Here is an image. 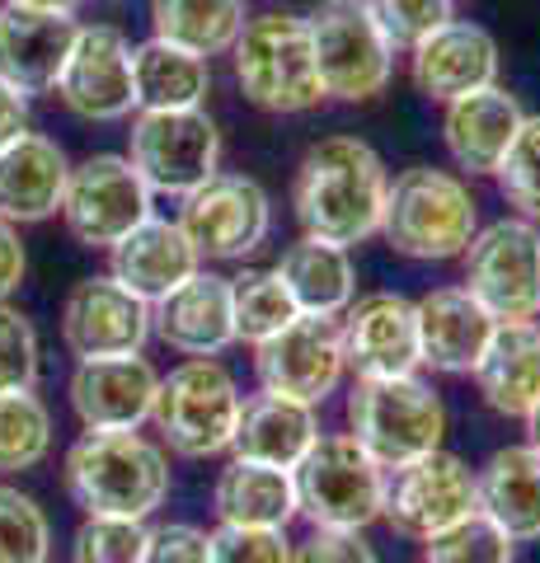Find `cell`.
Masks as SVG:
<instances>
[{
    "instance_id": "22",
    "label": "cell",
    "mask_w": 540,
    "mask_h": 563,
    "mask_svg": "<svg viewBox=\"0 0 540 563\" xmlns=\"http://www.w3.org/2000/svg\"><path fill=\"white\" fill-rule=\"evenodd\" d=\"M414 324L418 366H428L438 376H470L498 320L465 287H432L414 301Z\"/></svg>"
},
{
    "instance_id": "24",
    "label": "cell",
    "mask_w": 540,
    "mask_h": 563,
    "mask_svg": "<svg viewBox=\"0 0 540 563\" xmlns=\"http://www.w3.org/2000/svg\"><path fill=\"white\" fill-rule=\"evenodd\" d=\"M76 38V14H33L0 5V80L10 90L52 95L62 76V62Z\"/></svg>"
},
{
    "instance_id": "18",
    "label": "cell",
    "mask_w": 540,
    "mask_h": 563,
    "mask_svg": "<svg viewBox=\"0 0 540 563\" xmlns=\"http://www.w3.org/2000/svg\"><path fill=\"white\" fill-rule=\"evenodd\" d=\"M498 70H503L498 38L484 24H470V20H447L423 43L409 47L414 90L428 103H442V109L451 99L484 90V85H498Z\"/></svg>"
},
{
    "instance_id": "20",
    "label": "cell",
    "mask_w": 540,
    "mask_h": 563,
    "mask_svg": "<svg viewBox=\"0 0 540 563\" xmlns=\"http://www.w3.org/2000/svg\"><path fill=\"white\" fill-rule=\"evenodd\" d=\"M151 339H161L179 357H221L235 347L231 320V277L198 268L169 296L151 306Z\"/></svg>"
},
{
    "instance_id": "26",
    "label": "cell",
    "mask_w": 540,
    "mask_h": 563,
    "mask_svg": "<svg viewBox=\"0 0 540 563\" xmlns=\"http://www.w3.org/2000/svg\"><path fill=\"white\" fill-rule=\"evenodd\" d=\"M202 268L198 250L179 231V221L169 217H146L132 235H123L109 250V277L123 282L132 296H142L146 306H155L161 296H169L179 282H188Z\"/></svg>"
},
{
    "instance_id": "34",
    "label": "cell",
    "mask_w": 540,
    "mask_h": 563,
    "mask_svg": "<svg viewBox=\"0 0 540 563\" xmlns=\"http://www.w3.org/2000/svg\"><path fill=\"white\" fill-rule=\"evenodd\" d=\"M52 455V409L33 395H0V474L38 470Z\"/></svg>"
},
{
    "instance_id": "5",
    "label": "cell",
    "mask_w": 540,
    "mask_h": 563,
    "mask_svg": "<svg viewBox=\"0 0 540 563\" xmlns=\"http://www.w3.org/2000/svg\"><path fill=\"white\" fill-rule=\"evenodd\" d=\"M343 418H348L343 432L353 437L381 470L409 465L418 455L438 451L447 442V428H451L442 390L418 372L353 380Z\"/></svg>"
},
{
    "instance_id": "42",
    "label": "cell",
    "mask_w": 540,
    "mask_h": 563,
    "mask_svg": "<svg viewBox=\"0 0 540 563\" xmlns=\"http://www.w3.org/2000/svg\"><path fill=\"white\" fill-rule=\"evenodd\" d=\"M142 563H212V544H207V531L194 521H161L146 526Z\"/></svg>"
},
{
    "instance_id": "2",
    "label": "cell",
    "mask_w": 540,
    "mask_h": 563,
    "mask_svg": "<svg viewBox=\"0 0 540 563\" xmlns=\"http://www.w3.org/2000/svg\"><path fill=\"white\" fill-rule=\"evenodd\" d=\"M62 479L85 517L146 521L169 498V455L142 432H80Z\"/></svg>"
},
{
    "instance_id": "39",
    "label": "cell",
    "mask_w": 540,
    "mask_h": 563,
    "mask_svg": "<svg viewBox=\"0 0 540 563\" xmlns=\"http://www.w3.org/2000/svg\"><path fill=\"white\" fill-rule=\"evenodd\" d=\"M43 372V343L38 329L24 310H14L10 301L0 306V395H20L33 390Z\"/></svg>"
},
{
    "instance_id": "41",
    "label": "cell",
    "mask_w": 540,
    "mask_h": 563,
    "mask_svg": "<svg viewBox=\"0 0 540 563\" xmlns=\"http://www.w3.org/2000/svg\"><path fill=\"white\" fill-rule=\"evenodd\" d=\"M212 563H291L287 531H254V526H217L207 531Z\"/></svg>"
},
{
    "instance_id": "28",
    "label": "cell",
    "mask_w": 540,
    "mask_h": 563,
    "mask_svg": "<svg viewBox=\"0 0 540 563\" xmlns=\"http://www.w3.org/2000/svg\"><path fill=\"white\" fill-rule=\"evenodd\" d=\"M316 437H320V418L310 404L254 390V395L240 399L231 455L258 461V465H277V470H296L301 455L316 446Z\"/></svg>"
},
{
    "instance_id": "48",
    "label": "cell",
    "mask_w": 540,
    "mask_h": 563,
    "mask_svg": "<svg viewBox=\"0 0 540 563\" xmlns=\"http://www.w3.org/2000/svg\"><path fill=\"white\" fill-rule=\"evenodd\" d=\"M536 329H540V314H536Z\"/></svg>"
},
{
    "instance_id": "45",
    "label": "cell",
    "mask_w": 540,
    "mask_h": 563,
    "mask_svg": "<svg viewBox=\"0 0 540 563\" xmlns=\"http://www.w3.org/2000/svg\"><path fill=\"white\" fill-rule=\"evenodd\" d=\"M24 132H29V99L0 80V146H10Z\"/></svg>"
},
{
    "instance_id": "32",
    "label": "cell",
    "mask_w": 540,
    "mask_h": 563,
    "mask_svg": "<svg viewBox=\"0 0 540 563\" xmlns=\"http://www.w3.org/2000/svg\"><path fill=\"white\" fill-rule=\"evenodd\" d=\"M245 20V0H151V38L188 47L207 62L231 52Z\"/></svg>"
},
{
    "instance_id": "47",
    "label": "cell",
    "mask_w": 540,
    "mask_h": 563,
    "mask_svg": "<svg viewBox=\"0 0 540 563\" xmlns=\"http://www.w3.org/2000/svg\"><path fill=\"white\" fill-rule=\"evenodd\" d=\"M521 422H527V442H531V446H540V399H536V409H531L527 418H521Z\"/></svg>"
},
{
    "instance_id": "7",
    "label": "cell",
    "mask_w": 540,
    "mask_h": 563,
    "mask_svg": "<svg viewBox=\"0 0 540 563\" xmlns=\"http://www.w3.org/2000/svg\"><path fill=\"white\" fill-rule=\"evenodd\" d=\"M296 512L320 531H367L381 521L386 470L362 451L348 432H320L316 446L291 470Z\"/></svg>"
},
{
    "instance_id": "4",
    "label": "cell",
    "mask_w": 540,
    "mask_h": 563,
    "mask_svg": "<svg viewBox=\"0 0 540 563\" xmlns=\"http://www.w3.org/2000/svg\"><path fill=\"white\" fill-rule=\"evenodd\" d=\"M231 76L245 103L273 118H296L324 103L306 14H291V10L250 14L240 38L231 43Z\"/></svg>"
},
{
    "instance_id": "25",
    "label": "cell",
    "mask_w": 540,
    "mask_h": 563,
    "mask_svg": "<svg viewBox=\"0 0 540 563\" xmlns=\"http://www.w3.org/2000/svg\"><path fill=\"white\" fill-rule=\"evenodd\" d=\"M475 395L498 418H527L540 399V329L536 320L494 324L489 343H484L475 372Z\"/></svg>"
},
{
    "instance_id": "30",
    "label": "cell",
    "mask_w": 540,
    "mask_h": 563,
    "mask_svg": "<svg viewBox=\"0 0 540 563\" xmlns=\"http://www.w3.org/2000/svg\"><path fill=\"white\" fill-rule=\"evenodd\" d=\"M273 273L283 277V287L291 291L296 314L339 320V314L357 301V268H353V254H348L343 244L301 235L283 250V258L273 263Z\"/></svg>"
},
{
    "instance_id": "12",
    "label": "cell",
    "mask_w": 540,
    "mask_h": 563,
    "mask_svg": "<svg viewBox=\"0 0 540 563\" xmlns=\"http://www.w3.org/2000/svg\"><path fill=\"white\" fill-rule=\"evenodd\" d=\"M151 202H155V192L142 184V174L132 169L128 155L99 151V155H85L80 165H71L57 217L76 244L109 254L118 240L132 235L146 217H155Z\"/></svg>"
},
{
    "instance_id": "19",
    "label": "cell",
    "mask_w": 540,
    "mask_h": 563,
    "mask_svg": "<svg viewBox=\"0 0 540 563\" xmlns=\"http://www.w3.org/2000/svg\"><path fill=\"white\" fill-rule=\"evenodd\" d=\"M343 357L357 380L418 372V324L414 301L399 291H367L339 314Z\"/></svg>"
},
{
    "instance_id": "9",
    "label": "cell",
    "mask_w": 540,
    "mask_h": 563,
    "mask_svg": "<svg viewBox=\"0 0 540 563\" xmlns=\"http://www.w3.org/2000/svg\"><path fill=\"white\" fill-rule=\"evenodd\" d=\"M461 287L498 324L540 314V225L527 217H498L480 225L461 254Z\"/></svg>"
},
{
    "instance_id": "6",
    "label": "cell",
    "mask_w": 540,
    "mask_h": 563,
    "mask_svg": "<svg viewBox=\"0 0 540 563\" xmlns=\"http://www.w3.org/2000/svg\"><path fill=\"white\" fill-rule=\"evenodd\" d=\"M240 380L221 357H184L161 376L151 422L161 446L184 461H212L231 451L235 418H240Z\"/></svg>"
},
{
    "instance_id": "27",
    "label": "cell",
    "mask_w": 540,
    "mask_h": 563,
    "mask_svg": "<svg viewBox=\"0 0 540 563\" xmlns=\"http://www.w3.org/2000/svg\"><path fill=\"white\" fill-rule=\"evenodd\" d=\"M475 507L494 517L513 544L540 540V446L513 442L475 465Z\"/></svg>"
},
{
    "instance_id": "31",
    "label": "cell",
    "mask_w": 540,
    "mask_h": 563,
    "mask_svg": "<svg viewBox=\"0 0 540 563\" xmlns=\"http://www.w3.org/2000/svg\"><path fill=\"white\" fill-rule=\"evenodd\" d=\"M132 85L136 113H174V109H207L212 95V62L165 38H146L132 47Z\"/></svg>"
},
{
    "instance_id": "14",
    "label": "cell",
    "mask_w": 540,
    "mask_h": 563,
    "mask_svg": "<svg viewBox=\"0 0 540 563\" xmlns=\"http://www.w3.org/2000/svg\"><path fill=\"white\" fill-rule=\"evenodd\" d=\"M475 507V465L456 451H428L409 465L386 470V503H381V521L395 536L423 544L432 531H442L456 517Z\"/></svg>"
},
{
    "instance_id": "46",
    "label": "cell",
    "mask_w": 540,
    "mask_h": 563,
    "mask_svg": "<svg viewBox=\"0 0 540 563\" xmlns=\"http://www.w3.org/2000/svg\"><path fill=\"white\" fill-rule=\"evenodd\" d=\"M14 10H33V14H76L85 0H5Z\"/></svg>"
},
{
    "instance_id": "29",
    "label": "cell",
    "mask_w": 540,
    "mask_h": 563,
    "mask_svg": "<svg viewBox=\"0 0 540 563\" xmlns=\"http://www.w3.org/2000/svg\"><path fill=\"white\" fill-rule=\"evenodd\" d=\"M212 512H217V526L287 531V526L301 517V512H296V479H291V470L240 461V455H231V461L217 470Z\"/></svg>"
},
{
    "instance_id": "37",
    "label": "cell",
    "mask_w": 540,
    "mask_h": 563,
    "mask_svg": "<svg viewBox=\"0 0 540 563\" xmlns=\"http://www.w3.org/2000/svg\"><path fill=\"white\" fill-rule=\"evenodd\" d=\"M52 526L38 498L0 484V563H47Z\"/></svg>"
},
{
    "instance_id": "3",
    "label": "cell",
    "mask_w": 540,
    "mask_h": 563,
    "mask_svg": "<svg viewBox=\"0 0 540 563\" xmlns=\"http://www.w3.org/2000/svg\"><path fill=\"white\" fill-rule=\"evenodd\" d=\"M480 231V198L470 192L465 174L438 165L399 169L386 188L381 240L399 258L414 263H451Z\"/></svg>"
},
{
    "instance_id": "40",
    "label": "cell",
    "mask_w": 540,
    "mask_h": 563,
    "mask_svg": "<svg viewBox=\"0 0 540 563\" xmlns=\"http://www.w3.org/2000/svg\"><path fill=\"white\" fill-rule=\"evenodd\" d=\"M376 29L386 33V43L395 52H409L414 43H423L432 29H442L447 20H456V0H362Z\"/></svg>"
},
{
    "instance_id": "35",
    "label": "cell",
    "mask_w": 540,
    "mask_h": 563,
    "mask_svg": "<svg viewBox=\"0 0 540 563\" xmlns=\"http://www.w3.org/2000/svg\"><path fill=\"white\" fill-rule=\"evenodd\" d=\"M513 554L517 544L508 540V531L494 517H484L480 507H470L465 517L423 540V559L418 563H513Z\"/></svg>"
},
{
    "instance_id": "13",
    "label": "cell",
    "mask_w": 540,
    "mask_h": 563,
    "mask_svg": "<svg viewBox=\"0 0 540 563\" xmlns=\"http://www.w3.org/2000/svg\"><path fill=\"white\" fill-rule=\"evenodd\" d=\"M343 376H348L343 333L339 320H324V314H296L287 329H277L273 339L254 347L258 390L310 404V409H320L343 385Z\"/></svg>"
},
{
    "instance_id": "16",
    "label": "cell",
    "mask_w": 540,
    "mask_h": 563,
    "mask_svg": "<svg viewBox=\"0 0 540 563\" xmlns=\"http://www.w3.org/2000/svg\"><path fill=\"white\" fill-rule=\"evenodd\" d=\"M62 343L76 362L142 352L151 343V306L109 273L80 277L62 301Z\"/></svg>"
},
{
    "instance_id": "8",
    "label": "cell",
    "mask_w": 540,
    "mask_h": 563,
    "mask_svg": "<svg viewBox=\"0 0 540 563\" xmlns=\"http://www.w3.org/2000/svg\"><path fill=\"white\" fill-rule=\"evenodd\" d=\"M310 52L324 85V99L339 103H372L386 95L395 76V47L376 29L362 0H320L306 14Z\"/></svg>"
},
{
    "instance_id": "44",
    "label": "cell",
    "mask_w": 540,
    "mask_h": 563,
    "mask_svg": "<svg viewBox=\"0 0 540 563\" xmlns=\"http://www.w3.org/2000/svg\"><path fill=\"white\" fill-rule=\"evenodd\" d=\"M24 273H29V254H24L20 225L0 221V306H5L10 296L24 287Z\"/></svg>"
},
{
    "instance_id": "23",
    "label": "cell",
    "mask_w": 540,
    "mask_h": 563,
    "mask_svg": "<svg viewBox=\"0 0 540 563\" xmlns=\"http://www.w3.org/2000/svg\"><path fill=\"white\" fill-rule=\"evenodd\" d=\"M71 179V161L52 136L24 132L0 146V221L38 225L62 211V192Z\"/></svg>"
},
{
    "instance_id": "36",
    "label": "cell",
    "mask_w": 540,
    "mask_h": 563,
    "mask_svg": "<svg viewBox=\"0 0 540 563\" xmlns=\"http://www.w3.org/2000/svg\"><path fill=\"white\" fill-rule=\"evenodd\" d=\"M494 179L503 202L513 207V217H527L540 225V113L521 118V132L513 136Z\"/></svg>"
},
{
    "instance_id": "49",
    "label": "cell",
    "mask_w": 540,
    "mask_h": 563,
    "mask_svg": "<svg viewBox=\"0 0 540 563\" xmlns=\"http://www.w3.org/2000/svg\"><path fill=\"white\" fill-rule=\"evenodd\" d=\"M47 563H52V559H47Z\"/></svg>"
},
{
    "instance_id": "10",
    "label": "cell",
    "mask_w": 540,
    "mask_h": 563,
    "mask_svg": "<svg viewBox=\"0 0 540 563\" xmlns=\"http://www.w3.org/2000/svg\"><path fill=\"white\" fill-rule=\"evenodd\" d=\"M128 161L161 198H188L221 169V128L207 109L132 113Z\"/></svg>"
},
{
    "instance_id": "15",
    "label": "cell",
    "mask_w": 540,
    "mask_h": 563,
    "mask_svg": "<svg viewBox=\"0 0 540 563\" xmlns=\"http://www.w3.org/2000/svg\"><path fill=\"white\" fill-rule=\"evenodd\" d=\"M57 95L85 122H123L136 113L132 43L113 24H76L71 52L62 62Z\"/></svg>"
},
{
    "instance_id": "33",
    "label": "cell",
    "mask_w": 540,
    "mask_h": 563,
    "mask_svg": "<svg viewBox=\"0 0 540 563\" xmlns=\"http://www.w3.org/2000/svg\"><path fill=\"white\" fill-rule=\"evenodd\" d=\"M231 320H235V343L258 347L296 320V301L273 268H245L231 277Z\"/></svg>"
},
{
    "instance_id": "17",
    "label": "cell",
    "mask_w": 540,
    "mask_h": 563,
    "mask_svg": "<svg viewBox=\"0 0 540 563\" xmlns=\"http://www.w3.org/2000/svg\"><path fill=\"white\" fill-rule=\"evenodd\" d=\"M155 390H161V372L146 352L76 362L66 380V399L85 432H142L155 409Z\"/></svg>"
},
{
    "instance_id": "38",
    "label": "cell",
    "mask_w": 540,
    "mask_h": 563,
    "mask_svg": "<svg viewBox=\"0 0 540 563\" xmlns=\"http://www.w3.org/2000/svg\"><path fill=\"white\" fill-rule=\"evenodd\" d=\"M146 521L128 517H85L71 536V563H142Z\"/></svg>"
},
{
    "instance_id": "21",
    "label": "cell",
    "mask_w": 540,
    "mask_h": 563,
    "mask_svg": "<svg viewBox=\"0 0 540 563\" xmlns=\"http://www.w3.org/2000/svg\"><path fill=\"white\" fill-rule=\"evenodd\" d=\"M521 118H527L521 99L513 90H503V85H484V90L465 99H451L442 113V146L456 174L494 179L513 136L521 132Z\"/></svg>"
},
{
    "instance_id": "1",
    "label": "cell",
    "mask_w": 540,
    "mask_h": 563,
    "mask_svg": "<svg viewBox=\"0 0 540 563\" xmlns=\"http://www.w3.org/2000/svg\"><path fill=\"white\" fill-rule=\"evenodd\" d=\"M390 169L362 136H320L291 174V217L301 235L329 244H367L381 235Z\"/></svg>"
},
{
    "instance_id": "43",
    "label": "cell",
    "mask_w": 540,
    "mask_h": 563,
    "mask_svg": "<svg viewBox=\"0 0 540 563\" xmlns=\"http://www.w3.org/2000/svg\"><path fill=\"white\" fill-rule=\"evenodd\" d=\"M291 563H381V559L362 531H320V526H310L301 540H291Z\"/></svg>"
},
{
    "instance_id": "11",
    "label": "cell",
    "mask_w": 540,
    "mask_h": 563,
    "mask_svg": "<svg viewBox=\"0 0 540 563\" xmlns=\"http://www.w3.org/2000/svg\"><path fill=\"white\" fill-rule=\"evenodd\" d=\"M179 231L202 263H245L273 235V198L254 174L217 169L179 207Z\"/></svg>"
}]
</instances>
